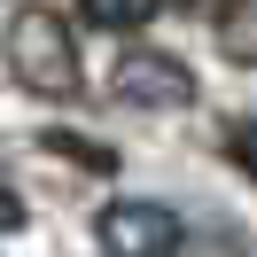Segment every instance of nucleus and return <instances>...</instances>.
Returning a JSON list of instances; mask_svg holds the SVG:
<instances>
[{"instance_id":"1","label":"nucleus","mask_w":257,"mask_h":257,"mask_svg":"<svg viewBox=\"0 0 257 257\" xmlns=\"http://www.w3.org/2000/svg\"><path fill=\"white\" fill-rule=\"evenodd\" d=\"M8 70H16L24 94H78V39H70V24L55 16V8H39V0H24L16 16H8Z\"/></svg>"},{"instance_id":"2","label":"nucleus","mask_w":257,"mask_h":257,"mask_svg":"<svg viewBox=\"0 0 257 257\" xmlns=\"http://www.w3.org/2000/svg\"><path fill=\"white\" fill-rule=\"evenodd\" d=\"M94 241H101V257H172L179 249V210L148 203V195H117V203H101Z\"/></svg>"},{"instance_id":"3","label":"nucleus","mask_w":257,"mask_h":257,"mask_svg":"<svg viewBox=\"0 0 257 257\" xmlns=\"http://www.w3.org/2000/svg\"><path fill=\"white\" fill-rule=\"evenodd\" d=\"M109 94L125 101V109H187V101H195V70L179 63V55L133 47V55H117V70H109Z\"/></svg>"},{"instance_id":"4","label":"nucleus","mask_w":257,"mask_h":257,"mask_svg":"<svg viewBox=\"0 0 257 257\" xmlns=\"http://www.w3.org/2000/svg\"><path fill=\"white\" fill-rule=\"evenodd\" d=\"M218 47H226V63L257 70V0H234V8H218Z\"/></svg>"},{"instance_id":"5","label":"nucleus","mask_w":257,"mask_h":257,"mask_svg":"<svg viewBox=\"0 0 257 257\" xmlns=\"http://www.w3.org/2000/svg\"><path fill=\"white\" fill-rule=\"evenodd\" d=\"M78 8H86V24H94V32H141L164 0H78Z\"/></svg>"},{"instance_id":"6","label":"nucleus","mask_w":257,"mask_h":257,"mask_svg":"<svg viewBox=\"0 0 257 257\" xmlns=\"http://www.w3.org/2000/svg\"><path fill=\"white\" fill-rule=\"evenodd\" d=\"M47 148H55V156H78V164H94V172H109V148H94V141H78V133H47Z\"/></svg>"},{"instance_id":"7","label":"nucleus","mask_w":257,"mask_h":257,"mask_svg":"<svg viewBox=\"0 0 257 257\" xmlns=\"http://www.w3.org/2000/svg\"><path fill=\"white\" fill-rule=\"evenodd\" d=\"M226 156H234L241 172L257 179V125H249V117H241V125H226Z\"/></svg>"},{"instance_id":"8","label":"nucleus","mask_w":257,"mask_h":257,"mask_svg":"<svg viewBox=\"0 0 257 257\" xmlns=\"http://www.w3.org/2000/svg\"><path fill=\"white\" fill-rule=\"evenodd\" d=\"M0 226H24V203H16L8 187H0Z\"/></svg>"},{"instance_id":"9","label":"nucleus","mask_w":257,"mask_h":257,"mask_svg":"<svg viewBox=\"0 0 257 257\" xmlns=\"http://www.w3.org/2000/svg\"><path fill=\"white\" fill-rule=\"evenodd\" d=\"M179 8H195V16H218V8H234V0H179Z\"/></svg>"}]
</instances>
